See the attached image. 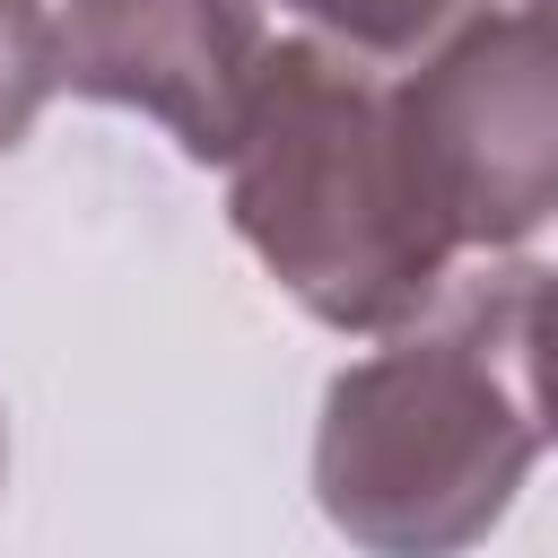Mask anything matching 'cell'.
I'll return each mask as SVG.
<instances>
[{"mask_svg":"<svg viewBox=\"0 0 558 558\" xmlns=\"http://www.w3.org/2000/svg\"><path fill=\"white\" fill-rule=\"evenodd\" d=\"M349 52H418L427 35H453L480 0H288Z\"/></svg>","mask_w":558,"mask_h":558,"instance_id":"6","label":"cell"},{"mask_svg":"<svg viewBox=\"0 0 558 558\" xmlns=\"http://www.w3.org/2000/svg\"><path fill=\"white\" fill-rule=\"evenodd\" d=\"M0 480H9V427H0Z\"/></svg>","mask_w":558,"mask_h":558,"instance_id":"8","label":"cell"},{"mask_svg":"<svg viewBox=\"0 0 558 558\" xmlns=\"http://www.w3.org/2000/svg\"><path fill=\"white\" fill-rule=\"evenodd\" d=\"M541 445L549 427L523 375V270H488L331 375L314 497L366 558H462L506 523Z\"/></svg>","mask_w":558,"mask_h":558,"instance_id":"1","label":"cell"},{"mask_svg":"<svg viewBox=\"0 0 558 558\" xmlns=\"http://www.w3.org/2000/svg\"><path fill=\"white\" fill-rule=\"evenodd\" d=\"M532 9H541V17H558V0H532Z\"/></svg>","mask_w":558,"mask_h":558,"instance_id":"9","label":"cell"},{"mask_svg":"<svg viewBox=\"0 0 558 558\" xmlns=\"http://www.w3.org/2000/svg\"><path fill=\"white\" fill-rule=\"evenodd\" d=\"M227 218L331 331L418 323L462 253L410 166L392 87L323 35H279L262 52L244 140L227 157Z\"/></svg>","mask_w":558,"mask_h":558,"instance_id":"2","label":"cell"},{"mask_svg":"<svg viewBox=\"0 0 558 558\" xmlns=\"http://www.w3.org/2000/svg\"><path fill=\"white\" fill-rule=\"evenodd\" d=\"M262 0H70L61 87L174 131L192 166H227L262 78Z\"/></svg>","mask_w":558,"mask_h":558,"instance_id":"4","label":"cell"},{"mask_svg":"<svg viewBox=\"0 0 558 558\" xmlns=\"http://www.w3.org/2000/svg\"><path fill=\"white\" fill-rule=\"evenodd\" d=\"M523 375H532L541 427L558 445V270H523Z\"/></svg>","mask_w":558,"mask_h":558,"instance_id":"7","label":"cell"},{"mask_svg":"<svg viewBox=\"0 0 558 558\" xmlns=\"http://www.w3.org/2000/svg\"><path fill=\"white\" fill-rule=\"evenodd\" d=\"M52 87H61V17L44 0H0V157L26 140Z\"/></svg>","mask_w":558,"mask_h":558,"instance_id":"5","label":"cell"},{"mask_svg":"<svg viewBox=\"0 0 558 558\" xmlns=\"http://www.w3.org/2000/svg\"><path fill=\"white\" fill-rule=\"evenodd\" d=\"M392 113L462 253H506L558 218V17L471 9L392 87Z\"/></svg>","mask_w":558,"mask_h":558,"instance_id":"3","label":"cell"}]
</instances>
